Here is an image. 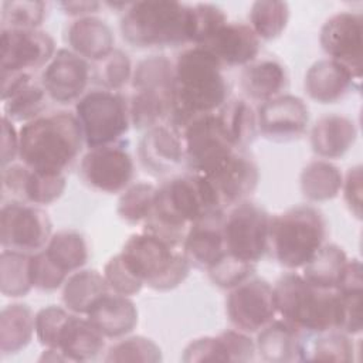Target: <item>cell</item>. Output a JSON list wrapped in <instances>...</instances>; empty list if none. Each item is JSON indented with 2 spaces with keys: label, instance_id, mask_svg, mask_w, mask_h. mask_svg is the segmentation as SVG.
<instances>
[{
  "label": "cell",
  "instance_id": "277c9868",
  "mask_svg": "<svg viewBox=\"0 0 363 363\" xmlns=\"http://www.w3.org/2000/svg\"><path fill=\"white\" fill-rule=\"evenodd\" d=\"M119 30L129 45L142 50L193 44V6L173 0L133 1L123 10Z\"/></svg>",
  "mask_w": 363,
  "mask_h": 363
},
{
  "label": "cell",
  "instance_id": "7bdbcfd3",
  "mask_svg": "<svg viewBox=\"0 0 363 363\" xmlns=\"http://www.w3.org/2000/svg\"><path fill=\"white\" fill-rule=\"evenodd\" d=\"M354 352L350 335L340 330H329L316 335L311 347L306 345V360L353 362Z\"/></svg>",
  "mask_w": 363,
  "mask_h": 363
},
{
  "label": "cell",
  "instance_id": "e575fe53",
  "mask_svg": "<svg viewBox=\"0 0 363 363\" xmlns=\"http://www.w3.org/2000/svg\"><path fill=\"white\" fill-rule=\"evenodd\" d=\"M217 113L233 146L245 150L258 133L255 109L245 99L231 98Z\"/></svg>",
  "mask_w": 363,
  "mask_h": 363
},
{
  "label": "cell",
  "instance_id": "83f0119b",
  "mask_svg": "<svg viewBox=\"0 0 363 363\" xmlns=\"http://www.w3.org/2000/svg\"><path fill=\"white\" fill-rule=\"evenodd\" d=\"M240 85L248 99L261 104L285 94L289 86V77L281 61L257 58L242 68Z\"/></svg>",
  "mask_w": 363,
  "mask_h": 363
},
{
  "label": "cell",
  "instance_id": "c3c4849f",
  "mask_svg": "<svg viewBox=\"0 0 363 363\" xmlns=\"http://www.w3.org/2000/svg\"><path fill=\"white\" fill-rule=\"evenodd\" d=\"M183 362H231L224 333L191 340L183 350Z\"/></svg>",
  "mask_w": 363,
  "mask_h": 363
},
{
  "label": "cell",
  "instance_id": "60d3db41",
  "mask_svg": "<svg viewBox=\"0 0 363 363\" xmlns=\"http://www.w3.org/2000/svg\"><path fill=\"white\" fill-rule=\"evenodd\" d=\"M156 186L138 182L121 193L118 200V216L129 224H143L153 210Z\"/></svg>",
  "mask_w": 363,
  "mask_h": 363
},
{
  "label": "cell",
  "instance_id": "9f6ffc18",
  "mask_svg": "<svg viewBox=\"0 0 363 363\" xmlns=\"http://www.w3.org/2000/svg\"><path fill=\"white\" fill-rule=\"evenodd\" d=\"M337 292H363V267L357 258L347 259L342 278L336 286Z\"/></svg>",
  "mask_w": 363,
  "mask_h": 363
},
{
  "label": "cell",
  "instance_id": "d590c367",
  "mask_svg": "<svg viewBox=\"0 0 363 363\" xmlns=\"http://www.w3.org/2000/svg\"><path fill=\"white\" fill-rule=\"evenodd\" d=\"M44 251L67 275L81 269L89 258L88 244L84 235L75 230H60L52 233Z\"/></svg>",
  "mask_w": 363,
  "mask_h": 363
},
{
  "label": "cell",
  "instance_id": "f1b7e54d",
  "mask_svg": "<svg viewBox=\"0 0 363 363\" xmlns=\"http://www.w3.org/2000/svg\"><path fill=\"white\" fill-rule=\"evenodd\" d=\"M105 339L88 318L71 313L61 332L57 349L67 356L68 362H88L105 350Z\"/></svg>",
  "mask_w": 363,
  "mask_h": 363
},
{
  "label": "cell",
  "instance_id": "836d02e7",
  "mask_svg": "<svg viewBox=\"0 0 363 363\" xmlns=\"http://www.w3.org/2000/svg\"><path fill=\"white\" fill-rule=\"evenodd\" d=\"M347 255L337 244H323L316 254L302 267V277L319 289L335 291L345 267Z\"/></svg>",
  "mask_w": 363,
  "mask_h": 363
},
{
  "label": "cell",
  "instance_id": "52a82bcc",
  "mask_svg": "<svg viewBox=\"0 0 363 363\" xmlns=\"http://www.w3.org/2000/svg\"><path fill=\"white\" fill-rule=\"evenodd\" d=\"M119 254L143 285L160 292L183 284L191 268L182 247L146 231L132 234Z\"/></svg>",
  "mask_w": 363,
  "mask_h": 363
},
{
  "label": "cell",
  "instance_id": "8992f818",
  "mask_svg": "<svg viewBox=\"0 0 363 363\" xmlns=\"http://www.w3.org/2000/svg\"><path fill=\"white\" fill-rule=\"evenodd\" d=\"M326 218L309 204L291 207L271 216L268 254L284 268H302L325 244Z\"/></svg>",
  "mask_w": 363,
  "mask_h": 363
},
{
  "label": "cell",
  "instance_id": "603a6c76",
  "mask_svg": "<svg viewBox=\"0 0 363 363\" xmlns=\"http://www.w3.org/2000/svg\"><path fill=\"white\" fill-rule=\"evenodd\" d=\"M306 95L318 104H335L342 101L353 89H360V82L342 64L322 58L315 61L303 79Z\"/></svg>",
  "mask_w": 363,
  "mask_h": 363
},
{
  "label": "cell",
  "instance_id": "9a60e30c",
  "mask_svg": "<svg viewBox=\"0 0 363 363\" xmlns=\"http://www.w3.org/2000/svg\"><path fill=\"white\" fill-rule=\"evenodd\" d=\"M1 72H33L57 52L54 38L40 28H1Z\"/></svg>",
  "mask_w": 363,
  "mask_h": 363
},
{
  "label": "cell",
  "instance_id": "6da1fadb",
  "mask_svg": "<svg viewBox=\"0 0 363 363\" xmlns=\"http://www.w3.org/2000/svg\"><path fill=\"white\" fill-rule=\"evenodd\" d=\"M230 99L221 64L203 47L184 48L174 61L169 123L183 130L193 119L217 112Z\"/></svg>",
  "mask_w": 363,
  "mask_h": 363
},
{
  "label": "cell",
  "instance_id": "ffe728a7",
  "mask_svg": "<svg viewBox=\"0 0 363 363\" xmlns=\"http://www.w3.org/2000/svg\"><path fill=\"white\" fill-rule=\"evenodd\" d=\"M138 159L146 173L155 177L177 170L184 163L180 130L169 122L145 130L138 145Z\"/></svg>",
  "mask_w": 363,
  "mask_h": 363
},
{
  "label": "cell",
  "instance_id": "f907efd6",
  "mask_svg": "<svg viewBox=\"0 0 363 363\" xmlns=\"http://www.w3.org/2000/svg\"><path fill=\"white\" fill-rule=\"evenodd\" d=\"M30 272H31L33 286L44 292H51L58 288H62L65 279L69 277L65 272H62L47 257L44 248L31 254Z\"/></svg>",
  "mask_w": 363,
  "mask_h": 363
},
{
  "label": "cell",
  "instance_id": "3957f363",
  "mask_svg": "<svg viewBox=\"0 0 363 363\" xmlns=\"http://www.w3.org/2000/svg\"><path fill=\"white\" fill-rule=\"evenodd\" d=\"M84 146L77 116L68 111L45 112L18 129L20 162L41 173L65 174Z\"/></svg>",
  "mask_w": 363,
  "mask_h": 363
},
{
  "label": "cell",
  "instance_id": "ac0fdd59",
  "mask_svg": "<svg viewBox=\"0 0 363 363\" xmlns=\"http://www.w3.org/2000/svg\"><path fill=\"white\" fill-rule=\"evenodd\" d=\"M201 176L213 187L223 210L248 200L259 182L258 166L245 150L234 152L217 169Z\"/></svg>",
  "mask_w": 363,
  "mask_h": 363
},
{
  "label": "cell",
  "instance_id": "d4e9b609",
  "mask_svg": "<svg viewBox=\"0 0 363 363\" xmlns=\"http://www.w3.org/2000/svg\"><path fill=\"white\" fill-rule=\"evenodd\" d=\"M85 316L106 339L128 336L138 325V308L135 302L130 296L112 291L99 296Z\"/></svg>",
  "mask_w": 363,
  "mask_h": 363
},
{
  "label": "cell",
  "instance_id": "680465c9",
  "mask_svg": "<svg viewBox=\"0 0 363 363\" xmlns=\"http://www.w3.org/2000/svg\"><path fill=\"white\" fill-rule=\"evenodd\" d=\"M101 3L99 1H60L58 7L71 17L75 18H81V17H88V16H95L99 9H101Z\"/></svg>",
  "mask_w": 363,
  "mask_h": 363
},
{
  "label": "cell",
  "instance_id": "f546056e",
  "mask_svg": "<svg viewBox=\"0 0 363 363\" xmlns=\"http://www.w3.org/2000/svg\"><path fill=\"white\" fill-rule=\"evenodd\" d=\"M109 289L104 274L96 269H78L72 272L61 288L64 306L75 315H86L92 303Z\"/></svg>",
  "mask_w": 363,
  "mask_h": 363
},
{
  "label": "cell",
  "instance_id": "4316f807",
  "mask_svg": "<svg viewBox=\"0 0 363 363\" xmlns=\"http://www.w3.org/2000/svg\"><path fill=\"white\" fill-rule=\"evenodd\" d=\"M65 41L72 52L91 62L104 58L115 48L111 26L96 16L74 18L67 27Z\"/></svg>",
  "mask_w": 363,
  "mask_h": 363
},
{
  "label": "cell",
  "instance_id": "bcb514c9",
  "mask_svg": "<svg viewBox=\"0 0 363 363\" xmlns=\"http://www.w3.org/2000/svg\"><path fill=\"white\" fill-rule=\"evenodd\" d=\"M255 268V264L241 261L225 252L213 267L207 269V275L216 286L230 291L251 278Z\"/></svg>",
  "mask_w": 363,
  "mask_h": 363
},
{
  "label": "cell",
  "instance_id": "4fadbf2b",
  "mask_svg": "<svg viewBox=\"0 0 363 363\" xmlns=\"http://www.w3.org/2000/svg\"><path fill=\"white\" fill-rule=\"evenodd\" d=\"M225 313L234 329L257 333L275 319L274 286L262 278H248L228 291Z\"/></svg>",
  "mask_w": 363,
  "mask_h": 363
},
{
  "label": "cell",
  "instance_id": "816d5d0a",
  "mask_svg": "<svg viewBox=\"0 0 363 363\" xmlns=\"http://www.w3.org/2000/svg\"><path fill=\"white\" fill-rule=\"evenodd\" d=\"M102 274L106 279L109 289L125 296L136 295L145 286L143 282L126 265L121 254L109 258V261L104 267Z\"/></svg>",
  "mask_w": 363,
  "mask_h": 363
},
{
  "label": "cell",
  "instance_id": "7dc6e473",
  "mask_svg": "<svg viewBox=\"0 0 363 363\" xmlns=\"http://www.w3.org/2000/svg\"><path fill=\"white\" fill-rule=\"evenodd\" d=\"M65 306L48 305L35 313V337L44 347H57L61 332L71 316Z\"/></svg>",
  "mask_w": 363,
  "mask_h": 363
},
{
  "label": "cell",
  "instance_id": "4dcf8cb0",
  "mask_svg": "<svg viewBox=\"0 0 363 363\" xmlns=\"http://www.w3.org/2000/svg\"><path fill=\"white\" fill-rule=\"evenodd\" d=\"M35 335V313L26 303L6 305L0 312V352L13 354L23 350Z\"/></svg>",
  "mask_w": 363,
  "mask_h": 363
},
{
  "label": "cell",
  "instance_id": "7a4b0ae2",
  "mask_svg": "<svg viewBox=\"0 0 363 363\" xmlns=\"http://www.w3.org/2000/svg\"><path fill=\"white\" fill-rule=\"evenodd\" d=\"M214 211L225 210L220 207L206 177L190 172L173 176L156 186L153 210L142 231L182 247L189 227Z\"/></svg>",
  "mask_w": 363,
  "mask_h": 363
},
{
  "label": "cell",
  "instance_id": "30bf717a",
  "mask_svg": "<svg viewBox=\"0 0 363 363\" xmlns=\"http://www.w3.org/2000/svg\"><path fill=\"white\" fill-rule=\"evenodd\" d=\"M180 133L190 173L208 174L238 150L230 142L217 112L193 119Z\"/></svg>",
  "mask_w": 363,
  "mask_h": 363
},
{
  "label": "cell",
  "instance_id": "484cf974",
  "mask_svg": "<svg viewBox=\"0 0 363 363\" xmlns=\"http://www.w3.org/2000/svg\"><path fill=\"white\" fill-rule=\"evenodd\" d=\"M357 139L356 123L340 113L320 116L309 133L312 152L325 160L343 157Z\"/></svg>",
  "mask_w": 363,
  "mask_h": 363
},
{
  "label": "cell",
  "instance_id": "cb8c5ba5",
  "mask_svg": "<svg viewBox=\"0 0 363 363\" xmlns=\"http://www.w3.org/2000/svg\"><path fill=\"white\" fill-rule=\"evenodd\" d=\"M306 336L284 319H274L257 332L255 349L262 360L271 363L305 362Z\"/></svg>",
  "mask_w": 363,
  "mask_h": 363
},
{
  "label": "cell",
  "instance_id": "5bb4252c",
  "mask_svg": "<svg viewBox=\"0 0 363 363\" xmlns=\"http://www.w3.org/2000/svg\"><path fill=\"white\" fill-rule=\"evenodd\" d=\"M319 44L328 58L346 67L362 82L363 71V17L354 11L330 16L319 33Z\"/></svg>",
  "mask_w": 363,
  "mask_h": 363
},
{
  "label": "cell",
  "instance_id": "44dd1931",
  "mask_svg": "<svg viewBox=\"0 0 363 363\" xmlns=\"http://www.w3.org/2000/svg\"><path fill=\"white\" fill-rule=\"evenodd\" d=\"M221 67H245L257 60L261 40L247 23L227 21L203 45Z\"/></svg>",
  "mask_w": 363,
  "mask_h": 363
},
{
  "label": "cell",
  "instance_id": "11a10c76",
  "mask_svg": "<svg viewBox=\"0 0 363 363\" xmlns=\"http://www.w3.org/2000/svg\"><path fill=\"white\" fill-rule=\"evenodd\" d=\"M18 157V132L16 130L13 121L3 115L1 121V167L14 163Z\"/></svg>",
  "mask_w": 363,
  "mask_h": 363
},
{
  "label": "cell",
  "instance_id": "d6a6232c",
  "mask_svg": "<svg viewBox=\"0 0 363 363\" xmlns=\"http://www.w3.org/2000/svg\"><path fill=\"white\" fill-rule=\"evenodd\" d=\"M130 125L138 130L169 122L172 112V92L160 89H138L128 98Z\"/></svg>",
  "mask_w": 363,
  "mask_h": 363
},
{
  "label": "cell",
  "instance_id": "7402d4cb",
  "mask_svg": "<svg viewBox=\"0 0 363 363\" xmlns=\"http://www.w3.org/2000/svg\"><path fill=\"white\" fill-rule=\"evenodd\" d=\"M225 211L210 213L189 227L182 248L191 267L207 271L227 252L224 238Z\"/></svg>",
  "mask_w": 363,
  "mask_h": 363
},
{
  "label": "cell",
  "instance_id": "f35d334b",
  "mask_svg": "<svg viewBox=\"0 0 363 363\" xmlns=\"http://www.w3.org/2000/svg\"><path fill=\"white\" fill-rule=\"evenodd\" d=\"M174 62L166 55H149L140 60L132 72V91L160 89L173 92Z\"/></svg>",
  "mask_w": 363,
  "mask_h": 363
},
{
  "label": "cell",
  "instance_id": "d6986e66",
  "mask_svg": "<svg viewBox=\"0 0 363 363\" xmlns=\"http://www.w3.org/2000/svg\"><path fill=\"white\" fill-rule=\"evenodd\" d=\"M65 187V174L41 173L21 162L11 163L1 170V190L10 200L41 207L57 201Z\"/></svg>",
  "mask_w": 363,
  "mask_h": 363
},
{
  "label": "cell",
  "instance_id": "db71d44e",
  "mask_svg": "<svg viewBox=\"0 0 363 363\" xmlns=\"http://www.w3.org/2000/svg\"><path fill=\"white\" fill-rule=\"evenodd\" d=\"M362 166H353L347 170V173L343 176V199L349 208V211L357 218H362Z\"/></svg>",
  "mask_w": 363,
  "mask_h": 363
},
{
  "label": "cell",
  "instance_id": "8d00e7d4",
  "mask_svg": "<svg viewBox=\"0 0 363 363\" xmlns=\"http://www.w3.org/2000/svg\"><path fill=\"white\" fill-rule=\"evenodd\" d=\"M31 254L1 250L0 254V291L7 298L26 296L34 286L30 272Z\"/></svg>",
  "mask_w": 363,
  "mask_h": 363
},
{
  "label": "cell",
  "instance_id": "8fae6325",
  "mask_svg": "<svg viewBox=\"0 0 363 363\" xmlns=\"http://www.w3.org/2000/svg\"><path fill=\"white\" fill-rule=\"evenodd\" d=\"M52 235V223L40 206L9 200L0 211L1 248L21 252L43 250Z\"/></svg>",
  "mask_w": 363,
  "mask_h": 363
},
{
  "label": "cell",
  "instance_id": "e0dca14e",
  "mask_svg": "<svg viewBox=\"0 0 363 363\" xmlns=\"http://www.w3.org/2000/svg\"><path fill=\"white\" fill-rule=\"evenodd\" d=\"M255 113L258 132L275 142L299 139L309 123L308 105L302 98L291 94H282L258 104Z\"/></svg>",
  "mask_w": 363,
  "mask_h": 363
},
{
  "label": "cell",
  "instance_id": "6f0895ef",
  "mask_svg": "<svg viewBox=\"0 0 363 363\" xmlns=\"http://www.w3.org/2000/svg\"><path fill=\"white\" fill-rule=\"evenodd\" d=\"M33 82V72H1V101H7Z\"/></svg>",
  "mask_w": 363,
  "mask_h": 363
},
{
  "label": "cell",
  "instance_id": "f5cc1de1",
  "mask_svg": "<svg viewBox=\"0 0 363 363\" xmlns=\"http://www.w3.org/2000/svg\"><path fill=\"white\" fill-rule=\"evenodd\" d=\"M337 292V291H336ZM362 294L337 292L339 296V326L337 330L350 336L359 335L363 329L362 322Z\"/></svg>",
  "mask_w": 363,
  "mask_h": 363
},
{
  "label": "cell",
  "instance_id": "f6af8a7d",
  "mask_svg": "<svg viewBox=\"0 0 363 363\" xmlns=\"http://www.w3.org/2000/svg\"><path fill=\"white\" fill-rule=\"evenodd\" d=\"M47 16V3L38 0H6L1 4V28H38Z\"/></svg>",
  "mask_w": 363,
  "mask_h": 363
},
{
  "label": "cell",
  "instance_id": "b9f144b4",
  "mask_svg": "<svg viewBox=\"0 0 363 363\" xmlns=\"http://www.w3.org/2000/svg\"><path fill=\"white\" fill-rule=\"evenodd\" d=\"M48 95L40 82H33L4 101V116L13 122H28L45 113Z\"/></svg>",
  "mask_w": 363,
  "mask_h": 363
},
{
  "label": "cell",
  "instance_id": "2e32d148",
  "mask_svg": "<svg viewBox=\"0 0 363 363\" xmlns=\"http://www.w3.org/2000/svg\"><path fill=\"white\" fill-rule=\"evenodd\" d=\"M92 82V65L69 48H60L43 68L40 84L50 101L60 105L77 102Z\"/></svg>",
  "mask_w": 363,
  "mask_h": 363
},
{
  "label": "cell",
  "instance_id": "ab89813d",
  "mask_svg": "<svg viewBox=\"0 0 363 363\" xmlns=\"http://www.w3.org/2000/svg\"><path fill=\"white\" fill-rule=\"evenodd\" d=\"M92 65V81L102 89L119 92L130 82L133 67L129 55L113 48L108 55L95 61Z\"/></svg>",
  "mask_w": 363,
  "mask_h": 363
},
{
  "label": "cell",
  "instance_id": "5b68a950",
  "mask_svg": "<svg viewBox=\"0 0 363 363\" xmlns=\"http://www.w3.org/2000/svg\"><path fill=\"white\" fill-rule=\"evenodd\" d=\"M277 313L306 337L339 326V296L336 291L319 289L301 274L286 272L274 285Z\"/></svg>",
  "mask_w": 363,
  "mask_h": 363
},
{
  "label": "cell",
  "instance_id": "74e56055",
  "mask_svg": "<svg viewBox=\"0 0 363 363\" xmlns=\"http://www.w3.org/2000/svg\"><path fill=\"white\" fill-rule=\"evenodd\" d=\"M289 6L279 0H258L250 9L248 26L259 40L271 41L278 38L289 21Z\"/></svg>",
  "mask_w": 363,
  "mask_h": 363
},
{
  "label": "cell",
  "instance_id": "ba28073f",
  "mask_svg": "<svg viewBox=\"0 0 363 363\" xmlns=\"http://www.w3.org/2000/svg\"><path fill=\"white\" fill-rule=\"evenodd\" d=\"M74 113L88 149L123 142L130 128L128 98L121 92L89 89L75 102Z\"/></svg>",
  "mask_w": 363,
  "mask_h": 363
},
{
  "label": "cell",
  "instance_id": "7c38bea8",
  "mask_svg": "<svg viewBox=\"0 0 363 363\" xmlns=\"http://www.w3.org/2000/svg\"><path fill=\"white\" fill-rule=\"evenodd\" d=\"M79 179L95 191L118 194L133 182L135 163L125 140L108 146L88 149L81 157Z\"/></svg>",
  "mask_w": 363,
  "mask_h": 363
},
{
  "label": "cell",
  "instance_id": "9c48e42d",
  "mask_svg": "<svg viewBox=\"0 0 363 363\" xmlns=\"http://www.w3.org/2000/svg\"><path fill=\"white\" fill-rule=\"evenodd\" d=\"M269 224L271 214L250 200L230 207L224 217L227 254L257 265L268 254Z\"/></svg>",
  "mask_w": 363,
  "mask_h": 363
},
{
  "label": "cell",
  "instance_id": "1f68e13d",
  "mask_svg": "<svg viewBox=\"0 0 363 363\" xmlns=\"http://www.w3.org/2000/svg\"><path fill=\"white\" fill-rule=\"evenodd\" d=\"M343 174L329 160L315 159L299 174V186L303 197L312 203L333 200L342 190Z\"/></svg>",
  "mask_w": 363,
  "mask_h": 363
},
{
  "label": "cell",
  "instance_id": "681fc988",
  "mask_svg": "<svg viewBox=\"0 0 363 363\" xmlns=\"http://www.w3.org/2000/svg\"><path fill=\"white\" fill-rule=\"evenodd\" d=\"M228 21L223 9L211 3L193 4V44L203 45L211 35Z\"/></svg>",
  "mask_w": 363,
  "mask_h": 363
},
{
  "label": "cell",
  "instance_id": "ee69618b",
  "mask_svg": "<svg viewBox=\"0 0 363 363\" xmlns=\"http://www.w3.org/2000/svg\"><path fill=\"white\" fill-rule=\"evenodd\" d=\"M162 350L160 347L149 337L136 335V336H123L116 343L108 347L104 357L105 362H160Z\"/></svg>",
  "mask_w": 363,
  "mask_h": 363
}]
</instances>
